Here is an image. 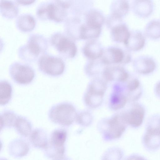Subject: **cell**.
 I'll return each instance as SVG.
<instances>
[{
    "label": "cell",
    "mask_w": 160,
    "mask_h": 160,
    "mask_svg": "<svg viewBox=\"0 0 160 160\" xmlns=\"http://www.w3.org/2000/svg\"><path fill=\"white\" fill-rule=\"evenodd\" d=\"M145 36L138 30L130 32L129 37L124 43L126 48L132 51H137L142 49L145 43Z\"/></svg>",
    "instance_id": "13"
},
{
    "label": "cell",
    "mask_w": 160,
    "mask_h": 160,
    "mask_svg": "<svg viewBox=\"0 0 160 160\" xmlns=\"http://www.w3.org/2000/svg\"><path fill=\"white\" fill-rule=\"evenodd\" d=\"M0 13L3 18L8 19H13L18 16L19 8L15 2L11 0H1Z\"/></svg>",
    "instance_id": "17"
},
{
    "label": "cell",
    "mask_w": 160,
    "mask_h": 160,
    "mask_svg": "<svg viewBox=\"0 0 160 160\" xmlns=\"http://www.w3.org/2000/svg\"><path fill=\"white\" fill-rule=\"evenodd\" d=\"M29 140L32 145L38 148H45L48 143L47 134L42 129L37 128L30 135Z\"/></svg>",
    "instance_id": "21"
},
{
    "label": "cell",
    "mask_w": 160,
    "mask_h": 160,
    "mask_svg": "<svg viewBox=\"0 0 160 160\" xmlns=\"http://www.w3.org/2000/svg\"><path fill=\"white\" fill-rule=\"evenodd\" d=\"M77 120L81 124L87 126L89 125L92 121V117L90 114L87 112L81 113L77 117Z\"/></svg>",
    "instance_id": "32"
},
{
    "label": "cell",
    "mask_w": 160,
    "mask_h": 160,
    "mask_svg": "<svg viewBox=\"0 0 160 160\" xmlns=\"http://www.w3.org/2000/svg\"><path fill=\"white\" fill-rule=\"evenodd\" d=\"M0 90V105L3 106L8 103L12 98V87L11 84L6 80H1Z\"/></svg>",
    "instance_id": "26"
},
{
    "label": "cell",
    "mask_w": 160,
    "mask_h": 160,
    "mask_svg": "<svg viewBox=\"0 0 160 160\" xmlns=\"http://www.w3.org/2000/svg\"><path fill=\"white\" fill-rule=\"evenodd\" d=\"M10 154L15 157H22L26 155L29 151L28 143L22 139L13 140L9 146Z\"/></svg>",
    "instance_id": "18"
},
{
    "label": "cell",
    "mask_w": 160,
    "mask_h": 160,
    "mask_svg": "<svg viewBox=\"0 0 160 160\" xmlns=\"http://www.w3.org/2000/svg\"><path fill=\"white\" fill-rule=\"evenodd\" d=\"M103 51L101 43L95 39L90 40L87 42L83 48L84 55L91 60L100 58Z\"/></svg>",
    "instance_id": "15"
},
{
    "label": "cell",
    "mask_w": 160,
    "mask_h": 160,
    "mask_svg": "<svg viewBox=\"0 0 160 160\" xmlns=\"http://www.w3.org/2000/svg\"><path fill=\"white\" fill-rule=\"evenodd\" d=\"M67 10L56 2H51L50 6L49 21L59 23L65 21L67 19Z\"/></svg>",
    "instance_id": "20"
},
{
    "label": "cell",
    "mask_w": 160,
    "mask_h": 160,
    "mask_svg": "<svg viewBox=\"0 0 160 160\" xmlns=\"http://www.w3.org/2000/svg\"><path fill=\"white\" fill-rule=\"evenodd\" d=\"M106 91L100 86L89 83L84 96L86 104L91 108H96L101 104Z\"/></svg>",
    "instance_id": "9"
},
{
    "label": "cell",
    "mask_w": 160,
    "mask_h": 160,
    "mask_svg": "<svg viewBox=\"0 0 160 160\" xmlns=\"http://www.w3.org/2000/svg\"><path fill=\"white\" fill-rule=\"evenodd\" d=\"M38 65L41 72L51 76L62 75L65 67L64 62L61 58L46 54L39 58Z\"/></svg>",
    "instance_id": "5"
},
{
    "label": "cell",
    "mask_w": 160,
    "mask_h": 160,
    "mask_svg": "<svg viewBox=\"0 0 160 160\" xmlns=\"http://www.w3.org/2000/svg\"><path fill=\"white\" fill-rule=\"evenodd\" d=\"M101 27L86 23L81 25L80 30V39L91 40L97 38L101 34Z\"/></svg>",
    "instance_id": "22"
},
{
    "label": "cell",
    "mask_w": 160,
    "mask_h": 160,
    "mask_svg": "<svg viewBox=\"0 0 160 160\" xmlns=\"http://www.w3.org/2000/svg\"><path fill=\"white\" fill-rule=\"evenodd\" d=\"M122 115L117 114L106 122L103 130L106 138L114 139L120 138L125 131L126 124Z\"/></svg>",
    "instance_id": "8"
},
{
    "label": "cell",
    "mask_w": 160,
    "mask_h": 160,
    "mask_svg": "<svg viewBox=\"0 0 160 160\" xmlns=\"http://www.w3.org/2000/svg\"><path fill=\"white\" fill-rule=\"evenodd\" d=\"M103 15L96 10H92L86 16V23L93 26L102 27L104 22Z\"/></svg>",
    "instance_id": "28"
},
{
    "label": "cell",
    "mask_w": 160,
    "mask_h": 160,
    "mask_svg": "<svg viewBox=\"0 0 160 160\" xmlns=\"http://www.w3.org/2000/svg\"><path fill=\"white\" fill-rule=\"evenodd\" d=\"M97 60H91L85 66V72L89 76H95L99 74L101 72L102 66L104 64L101 60L100 61Z\"/></svg>",
    "instance_id": "30"
},
{
    "label": "cell",
    "mask_w": 160,
    "mask_h": 160,
    "mask_svg": "<svg viewBox=\"0 0 160 160\" xmlns=\"http://www.w3.org/2000/svg\"><path fill=\"white\" fill-rule=\"evenodd\" d=\"M36 20L34 17L29 14H22L18 16L16 21L17 29L22 32H29L35 28Z\"/></svg>",
    "instance_id": "16"
},
{
    "label": "cell",
    "mask_w": 160,
    "mask_h": 160,
    "mask_svg": "<svg viewBox=\"0 0 160 160\" xmlns=\"http://www.w3.org/2000/svg\"><path fill=\"white\" fill-rule=\"evenodd\" d=\"M50 2L41 3L37 7L36 11L37 17L40 20H49V12Z\"/></svg>",
    "instance_id": "31"
},
{
    "label": "cell",
    "mask_w": 160,
    "mask_h": 160,
    "mask_svg": "<svg viewBox=\"0 0 160 160\" xmlns=\"http://www.w3.org/2000/svg\"><path fill=\"white\" fill-rule=\"evenodd\" d=\"M130 31L124 23L121 22L111 28V38L114 42L123 43L128 38Z\"/></svg>",
    "instance_id": "19"
},
{
    "label": "cell",
    "mask_w": 160,
    "mask_h": 160,
    "mask_svg": "<svg viewBox=\"0 0 160 160\" xmlns=\"http://www.w3.org/2000/svg\"><path fill=\"white\" fill-rule=\"evenodd\" d=\"M67 132L64 129H58L52 133L45 150L50 157L58 159L65 156V143L67 138Z\"/></svg>",
    "instance_id": "4"
},
{
    "label": "cell",
    "mask_w": 160,
    "mask_h": 160,
    "mask_svg": "<svg viewBox=\"0 0 160 160\" xmlns=\"http://www.w3.org/2000/svg\"><path fill=\"white\" fill-rule=\"evenodd\" d=\"M18 5L23 6H29L34 3L36 0H15Z\"/></svg>",
    "instance_id": "34"
},
{
    "label": "cell",
    "mask_w": 160,
    "mask_h": 160,
    "mask_svg": "<svg viewBox=\"0 0 160 160\" xmlns=\"http://www.w3.org/2000/svg\"><path fill=\"white\" fill-rule=\"evenodd\" d=\"M122 89L120 86L116 85L115 87L110 101V105L112 109L118 110L123 108L125 105L127 98L123 93Z\"/></svg>",
    "instance_id": "23"
},
{
    "label": "cell",
    "mask_w": 160,
    "mask_h": 160,
    "mask_svg": "<svg viewBox=\"0 0 160 160\" xmlns=\"http://www.w3.org/2000/svg\"><path fill=\"white\" fill-rule=\"evenodd\" d=\"M112 14L122 18L127 14L130 5L127 0H117L112 5Z\"/></svg>",
    "instance_id": "27"
},
{
    "label": "cell",
    "mask_w": 160,
    "mask_h": 160,
    "mask_svg": "<svg viewBox=\"0 0 160 160\" xmlns=\"http://www.w3.org/2000/svg\"><path fill=\"white\" fill-rule=\"evenodd\" d=\"M14 127L17 132L22 136L26 137L31 133V124L24 117L18 116Z\"/></svg>",
    "instance_id": "25"
},
{
    "label": "cell",
    "mask_w": 160,
    "mask_h": 160,
    "mask_svg": "<svg viewBox=\"0 0 160 160\" xmlns=\"http://www.w3.org/2000/svg\"><path fill=\"white\" fill-rule=\"evenodd\" d=\"M145 36L152 40L160 38V19H153L147 23L144 30Z\"/></svg>",
    "instance_id": "24"
},
{
    "label": "cell",
    "mask_w": 160,
    "mask_h": 160,
    "mask_svg": "<svg viewBox=\"0 0 160 160\" xmlns=\"http://www.w3.org/2000/svg\"><path fill=\"white\" fill-rule=\"evenodd\" d=\"M101 60L105 65L115 64H127L131 62V57L129 53L121 49L110 47L104 50Z\"/></svg>",
    "instance_id": "7"
},
{
    "label": "cell",
    "mask_w": 160,
    "mask_h": 160,
    "mask_svg": "<svg viewBox=\"0 0 160 160\" xmlns=\"http://www.w3.org/2000/svg\"><path fill=\"white\" fill-rule=\"evenodd\" d=\"M133 67L137 73L146 75L153 72L156 68V65L155 60L151 57L142 56L134 59Z\"/></svg>",
    "instance_id": "12"
},
{
    "label": "cell",
    "mask_w": 160,
    "mask_h": 160,
    "mask_svg": "<svg viewBox=\"0 0 160 160\" xmlns=\"http://www.w3.org/2000/svg\"><path fill=\"white\" fill-rule=\"evenodd\" d=\"M73 0H55V2L58 4L68 9L72 5Z\"/></svg>",
    "instance_id": "33"
},
{
    "label": "cell",
    "mask_w": 160,
    "mask_h": 160,
    "mask_svg": "<svg viewBox=\"0 0 160 160\" xmlns=\"http://www.w3.org/2000/svg\"><path fill=\"white\" fill-rule=\"evenodd\" d=\"M48 48L47 39L38 34L30 35L27 43L20 47L18 51L19 57L29 62L36 61L45 53Z\"/></svg>",
    "instance_id": "1"
},
{
    "label": "cell",
    "mask_w": 160,
    "mask_h": 160,
    "mask_svg": "<svg viewBox=\"0 0 160 160\" xmlns=\"http://www.w3.org/2000/svg\"><path fill=\"white\" fill-rule=\"evenodd\" d=\"M49 118L54 123L63 126L71 125L77 115L74 107L68 103H58L52 106L48 113Z\"/></svg>",
    "instance_id": "2"
},
{
    "label": "cell",
    "mask_w": 160,
    "mask_h": 160,
    "mask_svg": "<svg viewBox=\"0 0 160 160\" xmlns=\"http://www.w3.org/2000/svg\"><path fill=\"white\" fill-rule=\"evenodd\" d=\"M132 8L137 17L146 19L150 17L153 12L154 3L153 0H133Z\"/></svg>",
    "instance_id": "11"
},
{
    "label": "cell",
    "mask_w": 160,
    "mask_h": 160,
    "mask_svg": "<svg viewBox=\"0 0 160 160\" xmlns=\"http://www.w3.org/2000/svg\"><path fill=\"white\" fill-rule=\"evenodd\" d=\"M155 90L156 93L160 97V81H158L156 83Z\"/></svg>",
    "instance_id": "35"
},
{
    "label": "cell",
    "mask_w": 160,
    "mask_h": 160,
    "mask_svg": "<svg viewBox=\"0 0 160 160\" xmlns=\"http://www.w3.org/2000/svg\"><path fill=\"white\" fill-rule=\"evenodd\" d=\"M122 115L127 123L133 127H138L142 124L143 122L144 112L141 106L136 104Z\"/></svg>",
    "instance_id": "14"
},
{
    "label": "cell",
    "mask_w": 160,
    "mask_h": 160,
    "mask_svg": "<svg viewBox=\"0 0 160 160\" xmlns=\"http://www.w3.org/2000/svg\"><path fill=\"white\" fill-rule=\"evenodd\" d=\"M9 71L13 80L20 85L30 83L35 77L34 71L31 66L19 62L12 63L9 67Z\"/></svg>",
    "instance_id": "6"
},
{
    "label": "cell",
    "mask_w": 160,
    "mask_h": 160,
    "mask_svg": "<svg viewBox=\"0 0 160 160\" xmlns=\"http://www.w3.org/2000/svg\"><path fill=\"white\" fill-rule=\"evenodd\" d=\"M18 116L13 112L5 111L0 115V128H11L14 127Z\"/></svg>",
    "instance_id": "29"
},
{
    "label": "cell",
    "mask_w": 160,
    "mask_h": 160,
    "mask_svg": "<svg viewBox=\"0 0 160 160\" xmlns=\"http://www.w3.org/2000/svg\"><path fill=\"white\" fill-rule=\"evenodd\" d=\"M51 45L62 57L72 58L76 55L77 49L76 44L67 35L59 32H55L50 39Z\"/></svg>",
    "instance_id": "3"
},
{
    "label": "cell",
    "mask_w": 160,
    "mask_h": 160,
    "mask_svg": "<svg viewBox=\"0 0 160 160\" xmlns=\"http://www.w3.org/2000/svg\"><path fill=\"white\" fill-rule=\"evenodd\" d=\"M102 76L106 81H117L124 82L129 78V75L122 67L119 66L106 67L102 72Z\"/></svg>",
    "instance_id": "10"
}]
</instances>
